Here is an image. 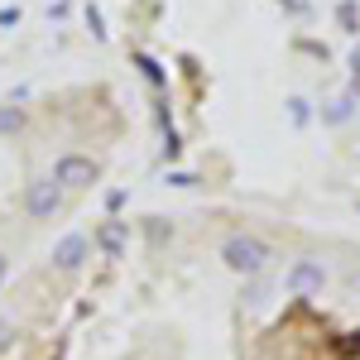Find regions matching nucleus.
Returning a JSON list of instances; mask_svg holds the SVG:
<instances>
[{
    "instance_id": "1",
    "label": "nucleus",
    "mask_w": 360,
    "mask_h": 360,
    "mask_svg": "<svg viewBox=\"0 0 360 360\" xmlns=\"http://www.w3.org/2000/svg\"><path fill=\"white\" fill-rule=\"evenodd\" d=\"M269 259H274V245L264 236H255V231H231L221 240V264L240 278H259L269 269Z\"/></svg>"
},
{
    "instance_id": "2",
    "label": "nucleus",
    "mask_w": 360,
    "mask_h": 360,
    "mask_svg": "<svg viewBox=\"0 0 360 360\" xmlns=\"http://www.w3.org/2000/svg\"><path fill=\"white\" fill-rule=\"evenodd\" d=\"M53 183L63 188V193H82V188H96V183H101V159L68 149V154H58V164H53Z\"/></svg>"
},
{
    "instance_id": "3",
    "label": "nucleus",
    "mask_w": 360,
    "mask_h": 360,
    "mask_svg": "<svg viewBox=\"0 0 360 360\" xmlns=\"http://www.w3.org/2000/svg\"><path fill=\"white\" fill-rule=\"evenodd\" d=\"M327 264L317 259V255H303V259H293L288 264V274H283V288L293 293V298H312V293H322L327 288Z\"/></svg>"
},
{
    "instance_id": "4",
    "label": "nucleus",
    "mask_w": 360,
    "mask_h": 360,
    "mask_svg": "<svg viewBox=\"0 0 360 360\" xmlns=\"http://www.w3.org/2000/svg\"><path fill=\"white\" fill-rule=\"evenodd\" d=\"M58 212H63V188L53 183V173L25 183V217L29 221H53Z\"/></svg>"
},
{
    "instance_id": "5",
    "label": "nucleus",
    "mask_w": 360,
    "mask_h": 360,
    "mask_svg": "<svg viewBox=\"0 0 360 360\" xmlns=\"http://www.w3.org/2000/svg\"><path fill=\"white\" fill-rule=\"evenodd\" d=\"M86 259H91V236H82V231H68L53 245V269L58 274H77Z\"/></svg>"
},
{
    "instance_id": "6",
    "label": "nucleus",
    "mask_w": 360,
    "mask_h": 360,
    "mask_svg": "<svg viewBox=\"0 0 360 360\" xmlns=\"http://www.w3.org/2000/svg\"><path fill=\"white\" fill-rule=\"evenodd\" d=\"M125 240H130V226L125 221H101L91 231V245H101L106 259H120V255H125Z\"/></svg>"
},
{
    "instance_id": "7",
    "label": "nucleus",
    "mask_w": 360,
    "mask_h": 360,
    "mask_svg": "<svg viewBox=\"0 0 360 360\" xmlns=\"http://www.w3.org/2000/svg\"><path fill=\"white\" fill-rule=\"evenodd\" d=\"M351 115H356V101H351V96H336V101L322 106V120H327V125H346Z\"/></svg>"
},
{
    "instance_id": "8",
    "label": "nucleus",
    "mask_w": 360,
    "mask_h": 360,
    "mask_svg": "<svg viewBox=\"0 0 360 360\" xmlns=\"http://www.w3.org/2000/svg\"><path fill=\"white\" fill-rule=\"evenodd\" d=\"M25 130V111L20 106H0V135H20Z\"/></svg>"
},
{
    "instance_id": "9",
    "label": "nucleus",
    "mask_w": 360,
    "mask_h": 360,
    "mask_svg": "<svg viewBox=\"0 0 360 360\" xmlns=\"http://www.w3.org/2000/svg\"><path fill=\"white\" fill-rule=\"evenodd\" d=\"M135 63H139V72H144V82H149V86H164V68H159L149 53H135Z\"/></svg>"
},
{
    "instance_id": "10",
    "label": "nucleus",
    "mask_w": 360,
    "mask_h": 360,
    "mask_svg": "<svg viewBox=\"0 0 360 360\" xmlns=\"http://www.w3.org/2000/svg\"><path fill=\"white\" fill-rule=\"evenodd\" d=\"M288 115H293V125H307L312 120V101L307 96H288Z\"/></svg>"
},
{
    "instance_id": "11",
    "label": "nucleus",
    "mask_w": 360,
    "mask_h": 360,
    "mask_svg": "<svg viewBox=\"0 0 360 360\" xmlns=\"http://www.w3.org/2000/svg\"><path fill=\"white\" fill-rule=\"evenodd\" d=\"M178 154H183V139L173 135V130H164V159H168V164H173Z\"/></svg>"
},
{
    "instance_id": "12",
    "label": "nucleus",
    "mask_w": 360,
    "mask_h": 360,
    "mask_svg": "<svg viewBox=\"0 0 360 360\" xmlns=\"http://www.w3.org/2000/svg\"><path fill=\"white\" fill-rule=\"evenodd\" d=\"M336 20H341V25H346L351 34H356V0H346V5L336 10Z\"/></svg>"
},
{
    "instance_id": "13",
    "label": "nucleus",
    "mask_w": 360,
    "mask_h": 360,
    "mask_svg": "<svg viewBox=\"0 0 360 360\" xmlns=\"http://www.w3.org/2000/svg\"><path fill=\"white\" fill-rule=\"evenodd\" d=\"M86 25H91L96 39H106V29H101V10H96V5H86Z\"/></svg>"
},
{
    "instance_id": "14",
    "label": "nucleus",
    "mask_w": 360,
    "mask_h": 360,
    "mask_svg": "<svg viewBox=\"0 0 360 360\" xmlns=\"http://www.w3.org/2000/svg\"><path fill=\"white\" fill-rule=\"evenodd\" d=\"M20 25V5H0V29Z\"/></svg>"
},
{
    "instance_id": "15",
    "label": "nucleus",
    "mask_w": 360,
    "mask_h": 360,
    "mask_svg": "<svg viewBox=\"0 0 360 360\" xmlns=\"http://www.w3.org/2000/svg\"><path fill=\"white\" fill-rule=\"evenodd\" d=\"M168 183H173V188H193L197 178H193V173H168Z\"/></svg>"
},
{
    "instance_id": "16",
    "label": "nucleus",
    "mask_w": 360,
    "mask_h": 360,
    "mask_svg": "<svg viewBox=\"0 0 360 360\" xmlns=\"http://www.w3.org/2000/svg\"><path fill=\"white\" fill-rule=\"evenodd\" d=\"M68 15V0H49V20H63Z\"/></svg>"
},
{
    "instance_id": "17",
    "label": "nucleus",
    "mask_w": 360,
    "mask_h": 360,
    "mask_svg": "<svg viewBox=\"0 0 360 360\" xmlns=\"http://www.w3.org/2000/svg\"><path fill=\"white\" fill-rule=\"evenodd\" d=\"M5 341H10V322H0V351H5Z\"/></svg>"
},
{
    "instance_id": "18",
    "label": "nucleus",
    "mask_w": 360,
    "mask_h": 360,
    "mask_svg": "<svg viewBox=\"0 0 360 360\" xmlns=\"http://www.w3.org/2000/svg\"><path fill=\"white\" fill-rule=\"evenodd\" d=\"M5 269H10V259H5V250H0V278H5Z\"/></svg>"
},
{
    "instance_id": "19",
    "label": "nucleus",
    "mask_w": 360,
    "mask_h": 360,
    "mask_svg": "<svg viewBox=\"0 0 360 360\" xmlns=\"http://www.w3.org/2000/svg\"><path fill=\"white\" fill-rule=\"evenodd\" d=\"M351 68H356V91H360V58H356V63H351Z\"/></svg>"
}]
</instances>
